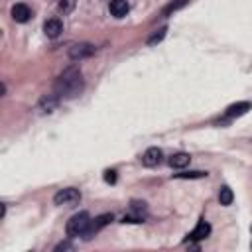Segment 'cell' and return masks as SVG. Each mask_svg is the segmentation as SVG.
Returning a JSON list of instances; mask_svg holds the SVG:
<instances>
[{
    "label": "cell",
    "instance_id": "cell-1",
    "mask_svg": "<svg viewBox=\"0 0 252 252\" xmlns=\"http://www.w3.org/2000/svg\"><path fill=\"white\" fill-rule=\"evenodd\" d=\"M83 75L77 67H67L55 81V95L63 99H75L83 93Z\"/></svg>",
    "mask_w": 252,
    "mask_h": 252
},
{
    "label": "cell",
    "instance_id": "cell-2",
    "mask_svg": "<svg viewBox=\"0 0 252 252\" xmlns=\"http://www.w3.org/2000/svg\"><path fill=\"white\" fill-rule=\"evenodd\" d=\"M91 217H89V213H77V215H73L69 221H67V225H65V232H67V236L69 238H77V236H83V238H87V234H89V230H91Z\"/></svg>",
    "mask_w": 252,
    "mask_h": 252
},
{
    "label": "cell",
    "instance_id": "cell-3",
    "mask_svg": "<svg viewBox=\"0 0 252 252\" xmlns=\"http://www.w3.org/2000/svg\"><path fill=\"white\" fill-rule=\"evenodd\" d=\"M53 201H55V205H61V207H75L81 201V193L75 187H67V189L57 191Z\"/></svg>",
    "mask_w": 252,
    "mask_h": 252
},
{
    "label": "cell",
    "instance_id": "cell-4",
    "mask_svg": "<svg viewBox=\"0 0 252 252\" xmlns=\"http://www.w3.org/2000/svg\"><path fill=\"white\" fill-rule=\"evenodd\" d=\"M95 51H97V48H95L93 44H75L73 48H69V57H71L73 61H77V59H87V57H91Z\"/></svg>",
    "mask_w": 252,
    "mask_h": 252
},
{
    "label": "cell",
    "instance_id": "cell-5",
    "mask_svg": "<svg viewBox=\"0 0 252 252\" xmlns=\"http://www.w3.org/2000/svg\"><path fill=\"white\" fill-rule=\"evenodd\" d=\"M162 158H164V154H162L160 148H148V150L142 154V164H144L146 168H156V166L162 162Z\"/></svg>",
    "mask_w": 252,
    "mask_h": 252
},
{
    "label": "cell",
    "instance_id": "cell-6",
    "mask_svg": "<svg viewBox=\"0 0 252 252\" xmlns=\"http://www.w3.org/2000/svg\"><path fill=\"white\" fill-rule=\"evenodd\" d=\"M108 10L114 18H124L130 10V4H128V0H110Z\"/></svg>",
    "mask_w": 252,
    "mask_h": 252
},
{
    "label": "cell",
    "instance_id": "cell-7",
    "mask_svg": "<svg viewBox=\"0 0 252 252\" xmlns=\"http://www.w3.org/2000/svg\"><path fill=\"white\" fill-rule=\"evenodd\" d=\"M12 18H14V22H18V24H26V22L32 18L30 6H26V4H14V6H12Z\"/></svg>",
    "mask_w": 252,
    "mask_h": 252
},
{
    "label": "cell",
    "instance_id": "cell-8",
    "mask_svg": "<svg viewBox=\"0 0 252 252\" xmlns=\"http://www.w3.org/2000/svg\"><path fill=\"white\" fill-rule=\"evenodd\" d=\"M211 234V225L205 221V219H201L199 223H197V227L191 230V234H187L189 236V240H203V238H207Z\"/></svg>",
    "mask_w": 252,
    "mask_h": 252
},
{
    "label": "cell",
    "instance_id": "cell-9",
    "mask_svg": "<svg viewBox=\"0 0 252 252\" xmlns=\"http://www.w3.org/2000/svg\"><path fill=\"white\" fill-rule=\"evenodd\" d=\"M44 32H46V36H48V38L55 40V38L63 32V24H61V20H59V18H50V20L44 24Z\"/></svg>",
    "mask_w": 252,
    "mask_h": 252
},
{
    "label": "cell",
    "instance_id": "cell-10",
    "mask_svg": "<svg viewBox=\"0 0 252 252\" xmlns=\"http://www.w3.org/2000/svg\"><path fill=\"white\" fill-rule=\"evenodd\" d=\"M252 108V104L250 102H236V104H230L228 108H227V112H225V116L227 118H234V116H242L244 112H248Z\"/></svg>",
    "mask_w": 252,
    "mask_h": 252
},
{
    "label": "cell",
    "instance_id": "cell-11",
    "mask_svg": "<svg viewBox=\"0 0 252 252\" xmlns=\"http://www.w3.org/2000/svg\"><path fill=\"white\" fill-rule=\"evenodd\" d=\"M189 162H191V156H189V154H185V152L174 154V156L170 158V166H172L174 170H183V168H187V166H189Z\"/></svg>",
    "mask_w": 252,
    "mask_h": 252
},
{
    "label": "cell",
    "instance_id": "cell-12",
    "mask_svg": "<svg viewBox=\"0 0 252 252\" xmlns=\"http://www.w3.org/2000/svg\"><path fill=\"white\" fill-rule=\"evenodd\" d=\"M108 223H112V215H110V213H106V215H101V217L93 219V223H91V230H89L87 238H91L97 230H101V228H102V227H106Z\"/></svg>",
    "mask_w": 252,
    "mask_h": 252
},
{
    "label": "cell",
    "instance_id": "cell-13",
    "mask_svg": "<svg viewBox=\"0 0 252 252\" xmlns=\"http://www.w3.org/2000/svg\"><path fill=\"white\" fill-rule=\"evenodd\" d=\"M232 199H234V195H232L230 187H221V191H219V201H221V205H230Z\"/></svg>",
    "mask_w": 252,
    "mask_h": 252
},
{
    "label": "cell",
    "instance_id": "cell-14",
    "mask_svg": "<svg viewBox=\"0 0 252 252\" xmlns=\"http://www.w3.org/2000/svg\"><path fill=\"white\" fill-rule=\"evenodd\" d=\"M57 95L55 97H44L42 99V106H44V112H51L55 106H57Z\"/></svg>",
    "mask_w": 252,
    "mask_h": 252
},
{
    "label": "cell",
    "instance_id": "cell-15",
    "mask_svg": "<svg viewBox=\"0 0 252 252\" xmlns=\"http://www.w3.org/2000/svg\"><path fill=\"white\" fill-rule=\"evenodd\" d=\"M77 4V0H59V4H57V10L63 12V14H69Z\"/></svg>",
    "mask_w": 252,
    "mask_h": 252
},
{
    "label": "cell",
    "instance_id": "cell-16",
    "mask_svg": "<svg viewBox=\"0 0 252 252\" xmlns=\"http://www.w3.org/2000/svg\"><path fill=\"white\" fill-rule=\"evenodd\" d=\"M176 177L179 179H201V177H207L205 172H185V174H176Z\"/></svg>",
    "mask_w": 252,
    "mask_h": 252
},
{
    "label": "cell",
    "instance_id": "cell-17",
    "mask_svg": "<svg viewBox=\"0 0 252 252\" xmlns=\"http://www.w3.org/2000/svg\"><path fill=\"white\" fill-rule=\"evenodd\" d=\"M166 32H168V28H160V30H158L150 40H148V46H156L158 42H162V40L166 38Z\"/></svg>",
    "mask_w": 252,
    "mask_h": 252
},
{
    "label": "cell",
    "instance_id": "cell-18",
    "mask_svg": "<svg viewBox=\"0 0 252 252\" xmlns=\"http://www.w3.org/2000/svg\"><path fill=\"white\" fill-rule=\"evenodd\" d=\"M187 2H189V0H177V2L170 4V6L166 8V16H168V14H172V12H176V10H179V8H181V6H185Z\"/></svg>",
    "mask_w": 252,
    "mask_h": 252
},
{
    "label": "cell",
    "instance_id": "cell-19",
    "mask_svg": "<svg viewBox=\"0 0 252 252\" xmlns=\"http://www.w3.org/2000/svg\"><path fill=\"white\" fill-rule=\"evenodd\" d=\"M104 181L106 183H114L116 181V172H106L104 174Z\"/></svg>",
    "mask_w": 252,
    "mask_h": 252
},
{
    "label": "cell",
    "instance_id": "cell-20",
    "mask_svg": "<svg viewBox=\"0 0 252 252\" xmlns=\"http://www.w3.org/2000/svg\"><path fill=\"white\" fill-rule=\"evenodd\" d=\"M55 250H73V244H69V242H59V244L55 246Z\"/></svg>",
    "mask_w": 252,
    "mask_h": 252
},
{
    "label": "cell",
    "instance_id": "cell-21",
    "mask_svg": "<svg viewBox=\"0 0 252 252\" xmlns=\"http://www.w3.org/2000/svg\"><path fill=\"white\" fill-rule=\"evenodd\" d=\"M250 232H252V227H250Z\"/></svg>",
    "mask_w": 252,
    "mask_h": 252
}]
</instances>
